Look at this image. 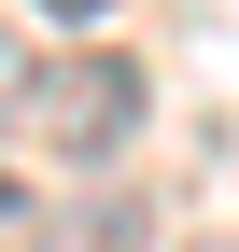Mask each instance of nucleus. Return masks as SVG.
<instances>
[{"mask_svg":"<svg viewBox=\"0 0 239 252\" xmlns=\"http://www.w3.org/2000/svg\"><path fill=\"white\" fill-rule=\"evenodd\" d=\"M0 70H14V56H0Z\"/></svg>","mask_w":239,"mask_h":252,"instance_id":"obj_5","label":"nucleus"},{"mask_svg":"<svg viewBox=\"0 0 239 252\" xmlns=\"http://www.w3.org/2000/svg\"><path fill=\"white\" fill-rule=\"evenodd\" d=\"M14 210H28V196H14V168H0V224H14Z\"/></svg>","mask_w":239,"mask_h":252,"instance_id":"obj_4","label":"nucleus"},{"mask_svg":"<svg viewBox=\"0 0 239 252\" xmlns=\"http://www.w3.org/2000/svg\"><path fill=\"white\" fill-rule=\"evenodd\" d=\"M28 14H42V28H99L113 0H28Z\"/></svg>","mask_w":239,"mask_h":252,"instance_id":"obj_3","label":"nucleus"},{"mask_svg":"<svg viewBox=\"0 0 239 252\" xmlns=\"http://www.w3.org/2000/svg\"><path fill=\"white\" fill-rule=\"evenodd\" d=\"M56 252H141V210H127V196H84V210H71V238H56Z\"/></svg>","mask_w":239,"mask_h":252,"instance_id":"obj_2","label":"nucleus"},{"mask_svg":"<svg viewBox=\"0 0 239 252\" xmlns=\"http://www.w3.org/2000/svg\"><path fill=\"white\" fill-rule=\"evenodd\" d=\"M28 140L71 154V168L127 154V140H141V70H127V56H56V70L28 84Z\"/></svg>","mask_w":239,"mask_h":252,"instance_id":"obj_1","label":"nucleus"}]
</instances>
